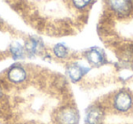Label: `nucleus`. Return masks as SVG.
Returning a JSON list of instances; mask_svg holds the SVG:
<instances>
[{
    "instance_id": "f257e3e1",
    "label": "nucleus",
    "mask_w": 133,
    "mask_h": 124,
    "mask_svg": "<svg viewBox=\"0 0 133 124\" xmlns=\"http://www.w3.org/2000/svg\"><path fill=\"white\" fill-rule=\"evenodd\" d=\"M79 112L71 105L59 108L54 115L55 124H78Z\"/></svg>"
},
{
    "instance_id": "f03ea898",
    "label": "nucleus",
    "mask_w": 133,
    "mask_h": 124,
    "mask_svg": "<svg viewBox=\"0 0 133 124\" xmlns=\"http://www.w3.org/2000/svg\"><path fill=\"white\" fill-rule=\"evenodd\" d=\"M111 105L115 111L127 113L133 108V96L129 91L121 89L113 96Z\"/></svg>"
},
{
    "instance_id": "7ed1b4c3",
    "label": "nucleus",
    "mask_w": 133,
    "mask_h": 124,
    "mask_svg": "<svg viewBox=\"0 0 133 124\" xmlns=\"http://www.w3.org/2000/svg\"><path fill=\"white\" fill-rule=\"evenodd\" d=\"M107 4L109 9L118 17H127L132 13V0H107Z\"/></svg>"
},
{
    "instance_id": "20e7f679",
    "label": "nucleus",
    "mask_w": 133,
    "mask_h": 124,
    "mask_svg": "<svg viewBox=\"0 0 133 124\" xmlns=\"http://www.w3.org/2000/svg\"><path fill=\"white\" fill-rule=\"evenodd\" d=\"M105 109L99 104H94L88 108L85 114V124H103Z\"/></svg>"
},
{
    "instance_id": "39448f33",
    "label": "nucleus",
    "mask_w": 133,
    "mask_h": 124,
    "mask_svg": "<svg viewBox=\"0 0 133 124\" xmlns=\"http://www.w3.org/2000/svg\"><path fill=\"white\" fill-rule=\"evenodd\" d=\"M8 80L13 84H21L26 81L28 78V71L23 66L15 65L12 66L8 70Z\"/></svg>"
},
{
    "instance_id": "423d86ee",
    "label": "nucleus",
    "mask_w": 133,
    "mask_h": 124,
    "mask_svg": "<svg viewBox=\"0 0 133 124\" xmlns=\"http://www.w3.org/2000/svg\"><path fill=\"white\" fill-rule=\"evenodd\" d=\"M88 69L78 63H73L66 69V74L73 82H78L87 73Z\"/></svg>"
},
{
    "instance_id": "0eeeda50",
    "label": "nucleus",
    "mask_w": 133,
    "mask_h": 124,
    "mask_svg": "<svg viewBox=\"0 0 133 124\" xmlns=\"http://www.w3.org/2000/svg\"><path fill=\"white\" fill-rule=\"evenodd\" d=\"M86 58L88 59L89 63L93 66H101L105 63L106 57L104 53L98 48H92L86 53Z\"/></svg>"
},
{
    "instance_id": "6e6552de",
    "label": "nucleus",
    "mask_w": 133,
    "mask_h": 124,
    "mask_svg": "<svg viewBox=\"0 0 133 124\" xmlns=\"http://www.w3.org/2000/svg\"><path fill=\"white\" fill-rule=\"evenodd\" d=\"M42 48V43L40 41L35 38H30L26 43V53H28L29 55H37L41 51Z\"/></svg>"
},
{
    "instance_id": "1a4fd4ad",
    "label": "nucleus",
    "mask_w": 133,
    "mask_h": 124,
    "mask_svg": "<svg viewBox=\"0 0 133 124\" xmlns=\"http://www.w3.org/2000/svg\"><path fill=\"white\" fill-rule=\"evenodd\" d=\"M53 53L57 58L64 59L69 55V50L63 44H57L53 48Z\"/></svg>"
},
{
    "instance_id": "9d476101",
    "label": "nucleus",
    "mask_w": 133,
    "mask_h": 124,
    "mask_svg": "<svg viewBox=\"0 0 133 124\" xmlns=\"http://www.w3.org/2000/svg\"><path fill=\"white\" fill-rule=\"evenodd\" d=\"M10 51L13 55V57L16 59L24 57L25 53H26V49L19 43H15V44L12 45L11 48H10Z\"/></svg>"
},
{
    "instance_id": "9b49d317",
    "label": "nucleus",
    "mask_w": 133,
    "mask_h": 124,
    "mask_svg": "<svg viewBox=\"0 0 133 124\" xmlns=\"http://www.w3.org/2000/svg\"><path fill=\"white\" fill-rule=\"evenodd\" d=\"M93 2V0H72V3L74 6L78 9H83L89 6L91 3Z\"/></svg>"
},
{
    "instance_id": "f8f14e48",
    "label": "nucleus",
    "mask_w": 133,
    "mask_h": 124,
    "mask_svg": "<svg viewBox=\"0 0 133 124\" xmlns=\"http://www.w3.org/2000/svg\"><path fill=\"white\" fill-rule=\"evenodd\" d=\"M3 96V92H2V89H1V87H0V99L2 98Z\"/></svg>"
},
{
    "instance_id": "ddd939ff",
    "label": "nucleus",
    "mask_w": 133,
    "mask_h": 124,
    "mask_svg": "<svg viewBox=\"0 0 133 124\" xmlns=\"http://www.w3.org/2000/svg\"><path fill=\"white\" fill-rule=\"evenodd\" d=\"M132 1H133V0H132Z\"/></svg>"
}]
</instances>
